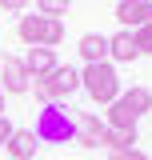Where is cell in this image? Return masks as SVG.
<instances>
[{
  "label": "cell",
  "instance_id": "5b68a950",
  "mask_svg": "<svg viewBox=\"0 0 152 160\" xmlns=\"http://www.w3.org/2000/svg\"><path fill=\"white\" fill-rule=\"evenodd\" d=\"M44 84H48V92H52V100H68L80 88V72H76L72 64H56L48 76H44Z\"/></svg>",
  "mask_w": 152,
  "mask_h": 160
},
{
  "label": "cell",
  "instance_id": "5bb4252c",
  "mask_svg": "<svg viewBox=\"0 0 152 160\" xmlns=\"http://www.w3.org/2000/svg\"><path fill=\"white\" fill-rule=\"evenodd\" d=\"M108 128H136V116H132V108L124 104V100H112L108 104V120H104Z\"/></svg>",
  "mask_w": 152,
  "mask_h": 160
},
{
  "label": "cell",
  "instance_id": "9a60e30c",
  "mask_svg": "<svg viewBox=\"0 0 152 160\" xmlns=\"http://www.w3.org/2000/svg\"><path fill=\"white\" fill-rule=\"evenodd\" d=\"M36 8H40V16H68V8H72V0H36Z\"/></svg>",
  "mask_w": 152,
  "mask_h": 160
},
{
  "label": "cell",
  "instance_id": "44dd1931",
  "mask_svg": "<svg viewBox=\"0 0 152 160\" xmlns=\"http://www.w3.org/2000/svg\"><path fill=\"white\" fill-rule=\"evenodd\" d=\"M0 116H4V88H0Z\"/></svg>",
  "mask_w": 152,
  "mask_h": 160
},
{
  "label": "cell",
  "instance_id": "8992f818",
  "mask_svg": "<svg viewBox=\"0 0 152 160\" xmlns=\"http://www.w3.org/2000/svg\"><path fill=\"white\" fill-rule=\"evenodd\" d=\"M0 88L8 96H20V92L32 88V76H28V68H24L20 56H4V80H0Z\"/></svg>",
  "mask_w": 152,
  "mask_h": 160
},
{
  "label": "cell",
  "instance_id": "e0dca14e",
  "mask_svg": "<svg viewBox=\"0 0 152 160\" xmlns=\"http://www.w3.org/2000/svg\"><path fill=\"white\" fill-rule=\"evenodd\" d=\"M32 92H36V100H40V104H56V100H52V92H48V84H44V80H32Z\"/></svg>",
  "mask_w": 152,
  "mask_h": 160
},
{
  "label": "cell",
  "instance_id": "3957f363",
  "mask_svg": "<svg viewBox=\"0 0 152 160\" xmlns=\"http://www.w3.org/2000/svg\"><path fill=\"white\" fill-rule=\"evenodd\" d=\"M16 32L28 48H56L64 40V20H56V16H20Z\"/></svg>",
  "mask_w": 152,
  "mask_h": 160
},
{
  "label": "cell",
  "instance_id": "6da1fadb",
  "mask_svg": "<svg viewBox=\"0 0 152 160\" xmlns=\"http://www.w3.org/2000/svg\"><path fill=\"white\" fill-rule=\"evenodd\" d=\"M80 88H84L88 100H96V104L120 100V72H116V64H112V60H104V64H84Z\"/></svg>",
  "mask_w": 152,
  "mask_h": 160
},
{
  "label": "cell",
  "instance_id": "30bf717a",
  "mask_svg": "<svg viewBox=\"0 0 152 160\" xmlns=\"http://www.w3.org/2000/svg\"><path fill=\"white\" fill-rule=\"evenodd\" d=\"M24 68H28L32 80H44L56 68V52H52V48H28V52H24Z\"/></svg>",
  "mask_w": 152,
  "mask_h": 160
},
{
  "label": "cell",
  "instance_id": "7a4b0ae2",
  "mask_svg": "<svg viewBox=\"0 0 152 160\" xmlns=\"http://www.w3.org/2000/svg\"><path fill=\"white\" fill-rule=\"evenodd\" d=\"M36 140H44V144H68V140H76V120L68 116V108H60V104H44L36 112Z\"/></svg>",
  "mask_w": 152,
  "mask_h": 160
},
{
  "label": "cell",
  "instance_id": "ba28073f",
  "mask_svg": "<svg viewBox=\"0 0 152 160\" xmlns=\"http://www.w3.org/2000/svg\"><path fill=\"white\" fill-rule=\"evenodd\" d=\"M76 52H80L84 64H104L108 60V36L104 32H84L80 44H76Z\"/></svg>",
  "mask_w": 152,
  "mask_h": 160
},
{
  "label": "cell",
  "instance_id": "ac0fdd59",
  "mask_svg": "<svg viewBox=\"0 0 152 160\" xmlns=\"http://www.w3.org/2000/svg\"><path fill=\"white\" fill-rule=\"evenodd\" d=\"M12 132H16V124H12L8 116H0V144H8V140H12Z\"/></svg>",
  "mask_w": 152,
  "mask_h": 160
},
{
  "label": "cell",
  "instance_id": "2e32d148",
  "mask_svg": "<svg viewBox=\"0 0 152 160\" xmlns=\"http://www.w3.org/2000/svg\"><path fill=\"white\" fill-rule=\"evenodd\" d=\"M132 36H136V52H140V56L148 52V56H152V24H144V28H136Z\"/></svg>",
  "mask_w": 152,
  "mask_h": 160
},
{
  "label": "cell",
  "instance_id": "ffe728a7",
  "mask_svg": "<svg viewBox=\"0 0 152 160\" xmlns=\"http://www.w3.org/2000/svg\"><path fill=\"white\" fill-rule=\"evenodd\" d=\"M28 4H32V0H0V8H4V12H24Z\"/></svg>",
  "mask_w": 152,
  "mask_h": 160
},
{
  "label": "cell",
  "instance_id": "52a82bcc",
  "mask_svg": "<svg viewBox=\"0 0 152 160\" xmlns=\"http://www.w3.org/2000/svg\"><path fill=\"white\" fill-rule=\"evenodd\" d=\"M104 128L108 124L96 116V112H80L76 116V144L80 148H100L104 144Z\"/></svg>",
  "mask_w": 152,
  "mask_h": 160
},
{
  "label": "cell",
  "instance_id": "8fae6325",
  "mask_svg": "<svg viewBox=\"0 0 152 160\" xmlns=\"http://www.w3.org/2000/svg\"><path fill=\"white\" fill-rule=\"evenodd\" d=\"M4 148H8L12 160H32V156H36V132H32V128H16Z\"/></svg>",
  "mask_w": 152,
  "mask_h": 160
},
{
  "label": "cell",
  "instance_id": "9c48e42d",
  "mask_svg": "<svg viewBox=\"0 0 152 160\" xmlns=\"http://www.w3.org/2000/svg\"><path fill=\"white\" fill-rule=\"evenodd\" d=\"M136 56H140V52H136V36L128 32V28H120L116 36H108V60H116V64H132Z\"/></svg>",
  "mask_w": 152,
  "mask_h": 160
},
{
  "label": "cell",
  "instance_id": "4fadbf2b",
  "mask_svg": "<svg viewBox=\"0 0 152 160\" xmlns=\"http://www.w3.org/2000/svg\"><path fill=\"white\" fill-rule=\"evenodd\" d=\"M104 144L112 152H132L136 148V128H104Z\"/></svg>",
  "mask_w": 152,
  "mask_h": 160
},
{
  "label": "cell",
  "instance_id": "277c9868",
  "mask_svg": "<svg viewBox=\"0 0 152 160\" xmlns=\"http://www.w3.org/2000/svg\"><path fill=\"white\" fill-rule=\"evenodd\" d=\"M116 24L120 28H128V32H136V28H144V24H152V0H116Z\"/></svg>",
  "mask_w": 152,
  "mask_h": 160
},
{
  "label": "cell",
  "instance_id": "d6986e66",
  "mask_svg": "<svg viewBox=\"0 0 152 160\" xmlns=\"http://www.w3.org/2000/svg\"><path fill=\"white\" fill-rule=\"evenodd\" d=\"M108 160H148V152H140V148H132V152H112Z\"/></svg>",
  "mask_w": 152,
  "mask_h": 160
},
{
  "label": "cell",
  "instance_id": "7c38bea8",
  "mask_svg": "<svg viewBox=\"0 0 152 160\" xmlns=\"http://www.w3.org/2000/svg\"><path fill=\"white\" fill-rule=\"evenodd\" d=\"M120 100L132 108L136 120L144 116V112H152V88H144V84H136V88H128V92H120Z\"/></svg>",
  "mask_w": 152,
  "mask_h": 160
}]
</instances>
